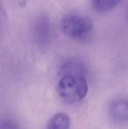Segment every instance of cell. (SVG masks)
<instances>
[{
	"instance_id": "1",
	"label": "cell",
	"mask_w": 128,
	"mask_h": 129,
	"mask_svg": "<svg viewBox=\"0 0 128 129\" xmlns=\"http://www.w3.org/2000/svg\"><path fill=\"white\" fill-rule=\"evenodd\" d=\"M88 83L83 75L68 74L62 76L58 83V92L63 101L75 104L82 101L88 93Z\"/></svg>"
},
{
	"instance_id": "2",
	"label": "cell",
	"mask_w": 128,
	"mask_h": 129,
	"mask_svg": "<svg viewBox=\"0 0 128 129\" xmlns=\"http://www.w3.org/2000/svg\"><path fill=\"white\" fill-rule=\"evenodd\" d=\"M61 27L65 35L81 42L91 40L93 32L92 21L86 16L75 13L65 15L61 22Z\"/></svg>"
},
{
	"instance_id": "3",
	"label": "cell",
	"mask_w": 128,
	"mask_h": 129,
	"mask_svg": "<svg viewBox=\"0 0 128 129\" xmlns=\"http://www.w3.org/2000/svg\"><path fill=\"white\" fill-rule=\"evenodd\" d=\"M35 37L40 44L48 42L51 36V25L48 17L41 16L35 23Z\"/></svg>"
},
{
	"instance_id": "4",
	"label": "cell",
	"mask_w": 128,
	"mask_h": 129,
	"mask_svg": "<svg viewBox=\"0 0 128 129\" xmlns=\"http://www.w3.org/2000/svg\"><path fill=\"white\" fill-rule=\"evenodd\" d=\"M110 114L113 119L118 122L128 121V99L115 100L110 107Z\"/></svg>"
},
{
	"instance_id": "5",
	"label": "cell",
	"mask_w": 128,
	"mask_h": 129,
	"mask_svg": "<svg viewBox=\"0 0 128 129\" xmlns=\"http://www.w3.org/2000/svg\"><path fill=\"white\" fill-rule=\"evenodd\" d=\"M70 119L69 117L64 112L55 113L48 125V129H69Z\"/></svg>"
},
{
	"instance_id": "6",
	"label": "cell",
	"mask_w": 128,
	"mask_h": 129,
	"mask_svg": "<svg viewBox=\"0 0 128 129\" xmlns=\"http://www.w3.org/2000/svg\"><path fill=\"white\" fill-rule=\"evenodd\" d=\"M121 0H92L93 8L98 12H106L116 7Z\"/></svg>"
},
{
	"instance_id": "7",
	"label": "cell",
	"mask_w": 128,
	"mask_h": 129,
	"mask_svg": "<svg viewBox=\"0 0 128 129\" xmlns=\"http://www.w3.org/2000/svg\"><path fill=\"white\" fill-rule=\"evenodd\" d=\"M85 72V69L81 63L78 62H68L63 65L60 71L61 76L68 75V74H80V75H83Z\"/></svg>"
}]
</instances>
